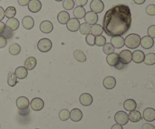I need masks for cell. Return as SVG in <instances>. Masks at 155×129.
<instances>
[{"label":"cell","instance_id":"obj_3","mask_svg":"<svg viewBox=\"0 0 155 129\" xmlns=\"http://www.w3.org/2000/svg\"><path fill=\"white\" fill-rule=\"evenodd\" d=\"M106 60L107 63H108L110 66H114L116 69H122L124 67L125 65L123 64L120 62L119 58V54L117 53H112V54H108L106 57Z\"/></svg>","mask_w":155,"mask_h":129},{"label":"cell","instance_id":"obj_53","mask_svg":"<svg viewBox=\"0 0 155 129\" xmlns=\"http://www.w3.org/2000/svg\"><path fill=\"white\" fill-rule=\"evenodd\" d=\"M36 129H39V128H36Z\"/></svg>","mask_w":155,"mask_h":129},{"label":"cell","instance_id":"obj_22","mask_svg":"<svg viewBox=\"0 0 155 129\" xmlns=\"http://www.w3.org/2000/svg\"><path fill=\"white\" fill-rule=\"evenodd\" d=\"M22 25L26 30H31L34 27V20L30 16L24 17L22 20Z\"/></svg>","mask_w":155,"mask_h":129},{"label":"cell","instance_id":"obj_38","mask_svg":"<svg viewBox=\"0 0 155 129\" xmlns=\"http://www.w3.org/2000/svg\"><path fill=\"white\" fill-rule=\"evenodd\" d=\"M59 118L61 121H67L70 119V112L68 110H62L59 113Z\"/></svg>","mask_w":155,"mask_h":129},{"label":"cell","instance_id":"obj_46","mask_svg":"<svg viewBox=\"0 0 155 129\" xmlns=\"http://www.w3.org/2000/svg\"><path fill=\"white\" fill-rule=\"evenodd\" d=\"M30 0H18V4L21 6H26L29 4Z\"/></svg>","mask_w":155,"mask_h":129},{"label":"cell","instance_id":"obj_52","mask_svg":"<svg viewBox=\"0 0 155 129\" xmlns=\"http://www.w3.org/2000/svg\"><path fill=\"white\" fill-rule=\"evenodd\" d=\"M56 2H61V1H64V0H55Z\"/></svg>","mask_w":155,"mask_h":129},{"label":"cell","instance_id":"obj_27","mask_svg":"<svg viewBox=\"0 0 155 129\" xmlns=\"http://www.w3.org/2000/svg\"><path fill=\"white\" fill-rule=\"evenodd\" d=\"M36 66V59L33 57H30L26 60L24 63V67L27 70H32Z\"/></svg>","mask_w":155,"mask_h":129},{"label":"cell","instance_id":"obj_5","mask_svg":"<svg viewBox=\"0 0 155 129\" xmlns=\"http://www.w3.org/2000/svg\"><path fill=\"white\" fill-rule=\"evenodd\" d=\"M114 120L118 125H125L128 123L129 117L128 114L124 111H119L115 114Z\"/></svg>","mask_w":155,"mask_h":129},{"label":"cell","instance_id":"obj_20","mask_svg":"<svg viewBox=\"0 0 155 129\" xmlns=\"http://www.w3.org/2000/svg\"><path fill=\"white\" fill-rule=\"evenodd\" d=\"M103 85L106 89H113L116 86V79L114 77L107 76L103 81Z\"/></svg>","mask_w":155,"mask_h":129},{"label":"cell","instance_id":"obj_12","mask_svg":"<svg viewBox=\"0 0 155 129\" xmlns=\"http://www.w3.org/2000/svg\"><path fill=\"white\" fill-rule=\"evenodd\" d=\"M28 5V9L32 13H37L42 8V3L39 0H30Z\"/></svg>","mask_w":155,"mask_h":129},{"label":"cell","instance_id":"obj_48","mask_svg":"<svg viewBox=\"0 0 155 129\" xmlns=\"http://www.w3.org/2000/svg\"><path fill=\"white\" fill-rule=\"evenodd\" d=\"M5 28V24L2 21H0V35L2 34V33H4Z\"/></svg>","mask_w":155,"mask_h":129},{"label":"cell","instance_id":"obj_32","mask_svg":"<svg viewBox=\"0 0 155 129\" xmlns=\"http://www.w3.org/2000/svg\"><path fill=\"white\" fill-rule=\"evenodd\" d=\"M16 8L13 6H9L5 11V16L7 18H13L16 15Z\"/></svg>","mask_w":155,"mask_h":129},{"label":"cell","instance_id":"obj_23","mask_svg":"<svg viewBox=\"0 0 155 129\" xmlns=\"http://www.w3.org/2000/svg\"><path fill=\"white\" fill-rule=\"evenodd\" d=\"M128 117L129 120L132 122H138L142 120V119L140 112L136 110H133V111H130V113L128 115Z\"/></svg>","mask_w":155,"mask_h":129},{"label":"cell","instance_id":"obj_1","mask_svg":"<svg viewBox=\"0 0 155 129\" xmlns=\"http://www.w3.org/2000/svg\"><path fill=\"white\" fill-rule=\"evenodd\" d=\"M132 24V14L129 6L118 5L109 9L103 19V29L107 36H121L125 34Z\"/></svg>","mask_w":155,"mask_h":129},{"label":"cell","instance_id":"obj_21","mask_svg":"<svg viewBox=\"0 0 155 129\" xmlns=\"http://www.w3.org/2000/svg\"><path fill=\"white\" fill-rule=\"evenodd\" d=\"M132 54H133V60L135 63H141L144 61L145 55L143 51H140V50H137V51H135Z\"/></svg>","mask_w":155,"mask_h":129},{"label":"cell","instance_id":"obj_34","mask_svg":"<svg viewBox=\"0 0 155 129\" xmlns=\"http://www.w3.org/2000/svg\"><path fill=\"white\" fill-rule=\"evenodd\" d=\"M17 79L18 78L16 77V76H15V73H10L8 74V80H7L8 85L9 86H11V87H14V86H15L17 85V83H18Z\"/></svg>","mask_w":155,"mask_h":129},{"label":"cell","instance_id":"obj_54","mask_svg":"<svg viewBox=\"0 0 155 129\" xmlns=\"http://www.w3.org/2000/svg\"><path fill=\"white\" fill-rule=\"evenodd\" d=\"M0 1H1V0H0Z\"/></svg>","mask_w":155,"mask_h":129},{"label":"cell","instance_id":"obj_45","mask_svg":"<svg viewBox=\"0 0 155 129\" xmlns=\"http://www.w3.org/2000/svg\"><path fill=\"white\" fill-rule=\"evenodd\" d=\"M2 34H3V36H4L6 39H7L8 38L12 37V36H13V34H12V31H10V30H8V29H6V28Z\"/></svg>","mask_w":155,"mask_h":129},{"label":"cell","instance_id":"obj_16","mask_svg":"<svg viewBox=\"0 0 155 129\" xmlns=\"http://www.w3.org/2000/svg\"><path fill=\"white\" fill-rule=\"evenodd\" d=\"M80 102L84 107H89L93 102V98L88 93L82 94L80 97Z\"/></svg>","mask_w":155,"mask_h":129},{"label":"cell","instance_id":"obj_24","mask_svg":"<svg viewBox=\"0 0 155 129\" xmlns=\"http://www.w3.org/2000/svg\"><path fill=\"white\" fill-rule=\"evenodd\" d=\"M15 76L18 79H24L28 75V70L26 69L24 66H18L16 69H15Z\"/></svg>","mask_w":155,"mask_h":129},{"label":"cell","instance_id":"obj_4","mask_svg":"<svg viewBox=\"0 0 155 129\" xmlns=\"http://www.w3.org/2000/svg\"><path fill=\"white\" fill-rule=\"evenodd\" d=\"M37 48L41 52H48L52 48V42L51 40L47 38H44V39H41L38 42Z\"/></svg>","mask_w":155,"mask_h":129},{"label":"cell","instance_id":"obj_10","mask_svg":"<svg viewBox=\"0 0 155 129\" xmlns=\"http://www.w3.org/2000/svg\"><path fill=\"white\" fill-rule=\"evenodd\" d=\"M80 27V21L77 18H71L67 23V28L71 32H77Z\"/></svg>","mask_w":155,"mask_h":129},{"label":"cell","instance_id":"obj_44","mask_svg":"<svg viewBox=\"0 0 155 129\" xmlns=\"http://www.w3.org/2000/svg\"><path fill=\"white\" fill-rule=\"evenodd\" d=\"M75 4L77 5L78 7H83L86 5L88 2V0H75Z\"/></svg>","mask_w":155,"mask_h":129},{"label":"cell","instance_id":"obj_36","mask_svg":"<svg viewBox=\"0 0 155 129\" xmlns=\"http://www.w3.org/2000/svg\"><path fill=\"white\" fill-rule=\"evenodd\" d=\"M115 48L113 46L111 43H106L105 45L103 46V52L105 54L108 55V54L114 53Z\"/></svg>","mask_w":155,"mask_h":129},{"label":"cell","instance_id":"obj_8","mask_svg":"<svg viewBox=\"0 0 155 129\" xmlns=\"http://www.w3.org/2000/svg\"><path fill=\"white\" fill-rule=\"evenodd\" d=\"M16 105L20 110H27L30 105V101H29L28 98L26 97H19L16 101Z\"/></svg>","mask_w":155,"mask_h":129},{"label":"cell","instance_id":"obj_50","mask_svg":"<svg viewBox=\"0 0 155 129\" xmlns=\"http://www.w3.org/2000/svg\"><path fill=\"white\" fill-rule=\"evenodd\" d=\"M111 129H124V128H123L122 125H118V124H116V125H114L113 126H112Z\"/></svg>","mask_w":155,"mask_h":129},{"label":"cell","instance_id":"obj_39","mask_svg":"<svg viewBox=\"0 0 155 129\" xmlns=\"http://www.w3.org/2000/svg\"><path fill=\"white\" fill-rule=\"evenodd\" d=\"M75 2L74 0H64L63 2V7L65 10H71L74 8Z\"/></svg>","mask_w":155,"mask_h":129},{"label":"cell","instance_id":"obj_6","mask_svg":"<svg viewBox=\"0 0 155 129\" xmlns=\"http://www.w3.org/2000/svg\"><path fill=\"white\" fill-rule=\"evenodd\" d=\"M119 58L123 64H129L133 60V54L129 50H124L120 53Z\"/></svg>","mask_w":155,"mask_h":129},{"label":"cell","instance_id":"obj_33","mask_svg":"<svg viewBox=\"0 0 155 129\" xmlns=\"http://www.w3.org/2000/svg\"><path fill=\"white\" fill-rule=\"evenodd\" d=\"M21 46L17 43L12 44V45H11L10 47H9V52H10V54H12V55H18V54H19V53L21 52Z\"/></svg>","mask_w":155,"mask_h":129},{"label":"cell","instance_id":"obj_42","mask_svg":"<svg viewBox=\"0 0 155 129\" xmlns=\"http://www.w3.org/2000/svg\"><path fill=\"white\" fill-rule=\"evenodd\" d=\"M148 36L151 37L152 39L155 38V25H152L149 27V28L148 29Z\"/></svg>","mask_w":155,"mask_h":129},{"label":"cell","instance_id":"obj_15","mask_svg":"<svg viewBox=\"0 0 155 129\" xmlns=\"http://www.w3.org/2000/svg\"><path fill=\"white\" fill-rule=\"evenodd\" d=\"M154 39L148 36H144V37H142V39H141L140 45H142V48H145V49H150V48H151L154 46Z\"/></svg>","mask_w":155,"mask_h":129},{"label":"cell","instance_id":"obj_47","mask_svg":"<svg viewBox=\"0 0 155 129\" xmlns=\"http://www.w3.org/2000/svg\"><path fill=\"white\" fill-rule=\"evenodd\" d=\"M142 129H155V127L151 124L145 123L142 126Z\"/></svg>","mask_w":155,"mask_h":129},{"label":"cell","instance_id":"obj_18","mask_svg":"<svg viewBox=\"0 0 155 129\" xmlns=\"http://www.w3.org/2000/svg\"><path fill=\"white\" fill-rule=\"evenodd\" d=\"M110 43L115 48H121L125 45L124 39L121 36H114L110 39Z\"/></svg>","mask_w":155,"mask_h":129},{"label":"cell","instance_id":"obj_17","mask_svg":"<svg viewBox=\"0 0 155 129\" xmlns=\"http://www.w3.org/2000/svg\"><path fill=\"white\" fill-rule=\"evenodd\" d=\"M143 118L147 122H153L155 120V110L151 107L146 108L143 112Z\"/></svg>","mask_w":155,"mask_h":129},{"label":"cell","instance_id":"obj_13","mask_svg":"<svg viewBox=\"0 0 155 129\" xmlns=\"http://www.w3.org/2000/svg\"><path fill=\"white\" fill-rule=\"evenodd\" d=\"M83 114L80 109L74 108L70 112V119H71V121H73V122H80V121H81L82 119H83Z\"/></svg>","mask_w":155,"mask_h":129},{"label":"cell","instance_id":"obj_35","mask_svg":"<svg viewBox=\"0 0 155 129\" xmlns=\"http://www.w3.org/2000/svg\"><path fill=\"white\" fill-rule=\"evenodd\" d=\"M74 56L76 60L80 62H82V63H83V62H85L86 60V57L85 55V54L82 51H80V50H77V51H74Z\"/></svg>","mask_w":155,"mask_h":129},{"label":"cell","instance_id":"obj_28","mask_svg":"<svg viewBox=\"0 0 155 129\" xmlns=\"http://www.w3.org/2000/svg\"><path fill=\"white\" fill-rule=\"evenodd\" d=\"M103 33H104V29H103L102 26L100 24H94L91 27V33L93 36H101Z\"/></svg>","mask_w":155,"mask_h":129},{"label":"cell","instance_id":"obj_49","mask_svg":"<svg viewBox=\"0 0 155 129\" xmlns=\"http://www.w3.org/2000/svg\"><path fill=\"white\" fill-rule=\"evenodd\" d=\"M5 10L3 9L2 7L0 6V21H2V20L4 19L5 18Z\"/></svg>","mask_w":155,"mask_h":129},{"label":"cell","instance_id":"obj_25","mask_svg":"<svg viewBox=\"0 0 155 129\" xmlns=\"http://www.w3.org/2000/svg\"><path fill=\"white\" fill-rule=\"evenodd\" d=\"M70 20V15L68 12L62 11L58 15V21L61 24H67Z\"/></svg>","mask_w":155,"mask_h":129},{"label":"cell","instance_id":"obj_51","mask_svg":"<svg viewBox=\"0 0 155 129\" xmlns=\"http://www.w3.org/2000/svg\"><path fill=\"white\" fill-rule=\"evenodd\" d=\"M134 2L137 5H142L145 2V0H133Z\"/></svg>","mask_w":155,"mask_h":129},{"label":"cell","instance_id":"obj_30","mask_svg":"<svg viewBox=\"0 0 155 129\" xmlns=\"http://www.w3.org/2000/svg\"><path fill=\"white\" fill-rule=\"evenodd\" d=\"M144 63L148 66L155 64V54L154 53H149L147 55H145L144 59Z\"/></svg>","mask_w":155,"mask_h":129},{"label":"cell","instance_id":"obj_37","mask_svg":"<svg viewBox=\"0 0 155 129\" xmlns=\"http://www.w3.org/2000/svg\"><path fill=\"white\" fill-rule=\"evenodd\" d=\"M105 44H106V38L104 37V36H103L102 35L95 36V45H98V46H104Z\"/></svg>","mask_w":155,"mask_h":129},{"label":"cell","instance_id":"obj_41","mask_svg":"<svg viewBox=\"0 0 155 129\" xmlns=\"http://www.w3.org/2000/svg\"><path fill=\"white\" fill-rule=\"evenodd\" d=\"M146 12L148 15H151V16L155 15V5H149L148 6H147Z\"/></svg>","mask_w":155,"mask_h":129},{"label":"cell","instance_id":"obj_14","mask_svg":"<svg viewBox=\"0 0 155 129\" xmlns=\"http://www.w3.org/2000/svg\"><path fill=\"white\" fill-rule=\"evenodd\" d=\"M20 25L19 21L17 18H10L6 21L5 27L6 29L9 30L10 31H15L18 29Z\"/></svg>","mask_w":155,"mask_h":129},{"label":"cell","instance_id":"obj_11","mask_svg":"<svg viewBox=\"0 0 155 129\" xmlns=\"http://www.w3.org/2000/svg\"><path fill=\"white\" fill-rule=\"evenodd\" d=\"M30 107L34 111H40L44 107V101L39 98H35L30 102Z\"/></svg>","mask_w":155,"mask_h":129},{"label":"cell","instance_id":"obj_26","mask_svg":"<svg viewBox=\"0 0 155 129\" xmlns=\"http://www.w3.org/2000/svg\"><path fill=\"white\" fill-rule=\"evenodd\" d=\"M124 107L126 110L130 112L136 110V107H137V104H136V102L134 101V100L128 99L124 102Z\"/></svg>","mask_w":155,"mask_h":129},{"label":"cell","instance_id":"obj_31","mask_svg":"<svg viewBox=\"0 0 155 129\" xmlns=\"http://www.w3.org/2000/svg\"><path fill=\"white\" fill-rule=\"evenodd\" d=\"M79 30H80L81 34L88 35L91 33V25H89L87 23H83V24H80Z\"/></svg>","mask_w":155,"mask_h":129},{"label":"cell","instance_id":"obj_2","mask_svg":"<svg viewBox=\"0 0 155 129\" xmlns=\"http://www.w3.org/2000/svg\"><path fill=\"white\" fill-rule=\"evenodd\" d=\"M141 37L138 34L136 33H132L128 35L124 39V44L128 48L135 49L137 48L140 45Z\"/></svg>","mask_w":155,"mask_h":129},{"label":"cell","instance_id":"obj_19","mask_svg":"<svg viewBox=\"0 0 155 129\" xmlns=\"http://www.w3.org/2000/svg\"><path fill=\"white\" fill-rule=\"evenodd\" d=\"M39 29L43 33H50L53 30V24L49 21H44L39 25Z\"/></svg>","mask_w":155,"mask_h":129},{"label":"cell","instance_id":"obj_9","mask_svg":"<svg viewBox=\"0 0 155 129\" xmlns=\"http://www.w3.org/2000/svg\"><path fill=\"white\" fill-rule=\"evenodd\" d=\"M84 19L86 21V23L89 24V25H94V24H96V23L98 22V16L96 13L91 11L86 13Z\"/></svg>","mask_w":155,"mask_h":129},{"label":"cell","instance_id":"obj_43","mask_svg":"<svg viewBox=\"0 0 155 129\" xmlns=\"http://www.w3.org/2000/svg\"><path fill=\"white\" fill-rule=\"evenodd\" d=\"M7 45V39L2 36L0 35V48H3Z\"/></svg>","mask_w":155,"mask_h":129},{"label":"cell","instance_id":"obj_40","mask_svg":"<svg viewBox=\"0 0 155 129\" xmlns=\"http://www.w3.org/2000/svg\"><path fill=\"white\" fill-rule=\"evenodd\" d=\"M95 36H93L92 33L86 35V42L87 45H90V46H93L95 45Z\"/></svg>","mask_w":155,"mask_h":129},{"label":"cell","instance_id":"obj_29","mask_svg":"<svg viewBox=\"0 0 155 129\" xmlns=\"http://www.w3.org/2000/svg\"><path fill=\"white\" fill-rule=\"evenodd\" d=\"M74 15L75 17V18L77 19H82L85 17L86 15V10L83 7H78L75 8L74 10Z\"/></svg>","mask_w":155,"mask_h":129},{"label":"cell","instance_id":"obj_7","mask_svg":"<svg viewBox=\"0 0 155 129\" xmlns=\"http://www.w3.org/2000/svg\"><path fill=\"white\" fill-rule=\"evenodd\" d=\"M104 8V3L101 0H92L90 3V9L92 11L98 14L101 13Z\"/></svg>","mask_w":155,"mask_h":129}]
</instances>
